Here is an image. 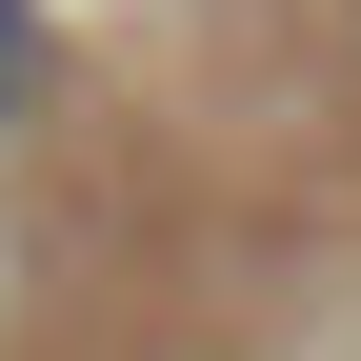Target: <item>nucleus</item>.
Instances as JSON below:
<instances>
[{"instance_id":"nucleus-1","label":"nucleus","mask_w":361,"mask_h":361,"mask_svg":"<svg viewBox=\"0 0 361 361\" xmlns=\"http://www.w3.org/2000/svg\"><path fill=\"white\" fill-rule=\"evenodd\" d=\"M20 80H40V0H0V121H20Z\"/></svg>"}]
</instances>
